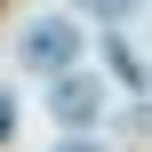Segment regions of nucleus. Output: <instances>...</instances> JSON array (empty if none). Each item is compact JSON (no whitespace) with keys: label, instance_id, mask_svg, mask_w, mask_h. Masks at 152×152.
Wrapping results in <instances>:
<instances>
[{"label":"nucleus","instance_id":"f257e3e1","mask_svg":"<svg viewBox=\"0 0 152 152\" xmlns=\"http://www.w3.org/2000/svg\"><path fill=\"white\" fill-rule=\"evenodd\" d=\"M64 112L88 120V112H96V80H64Z\"/></svg>","mask_w":152,"mask_h":152}]
</instances>
